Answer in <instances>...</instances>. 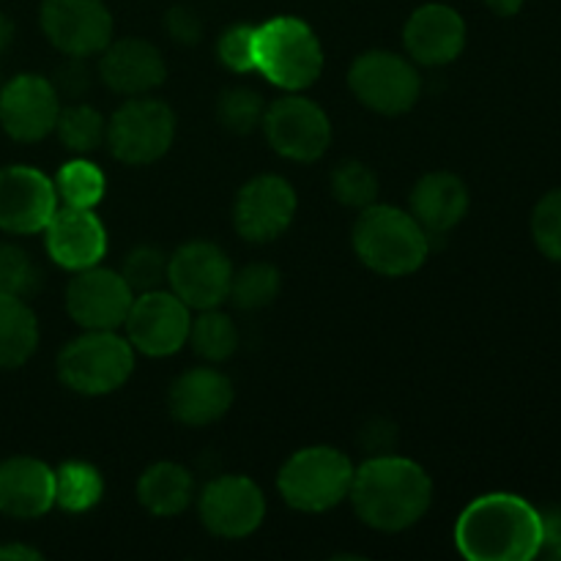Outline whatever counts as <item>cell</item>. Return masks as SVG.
Returning a JSON list of instances; mask_svg holds the SVG:
<instances>
[{"label":"cell","instance_id":"obj_1","mask_svg":"<svg viewBox=\"0 0 561 561\" xmlns=\"http://www.w3.org/2000/svg\"><path fill=\"white\" fill-rule=\"evenodd\" d=\"M455 546L471 561H529L542 553V515L515 493H485L460 513Z\"/></svg>","mask_w":561,"mask_h":561},{"label":"cell","instance_id":"obj_2","mask_svg":"<svg viewBox=\"0 0 561 561\" xmlns=\"http://www.w3.org/2000/svg\"><path fill=\"white\" fill-rule=\"evenodd\" d=\"M348 499L362 524L392 535L425 518L433 502V482L414 460L376 455L354 469Z\"/></svg>","mask_w":561,"mask_h":561},{"label":"cell","instance_id":"obj_3","mask_svg":"<svg viewBox=\"0 0 561 561\" xmlns=\"http://www.w3.org/2000/svg\"><path fill=\"white\" fill-rule=\"evenodd\" d=\"M351 241L356 257L381 277H405L420 272L431 255V236L398 206L373 203L362 208Z\"/></svg>","mask_w":561,"mask_h":561},{"label":"cell","instance_id":"obj_4","mask_svg":"<svg viewBox=\"0 0 561 561\" xmlns=\"http://www.w3.org/2000/svg\"><path fill=\"white\" fill-rule=\"evenodd\" d=\"M255 71L283 91H305L321 77L323 47L299 16H274L255 27Z\"/></svg>","mask_w":561,"mask_h":561},{"label":"cell","instance_id":"obj_5","mask_svg":"<svg viewBox=\"0 0 561 561\" xmlns=\"http://www.w3.org/2000/svg\"><path fill=\"white\" fill-rule=\"evenodd\" d=\"M351 482L354 463L327 444L294 453L277 477L283 502L299 513H329L348 499Z\"/></svg>","mask_w":561,"mask_h":561},{"label":"cell","instance_id":"obj_6","mask_svg":"<svg viewBox=\"0 0 561 561\" xmlns=\"http://www.w3.org/2000/svg\"><path fill=\"white\" fill-rule=\"evenodd\" d=\"M135 370V348L115 332H91L71 340L58 356L64 387L85 398H102L129 381Z\"/></svg>","mask_w":561,"mask_h":561},{"label":"cell","instance_id":"obj_7","mask_svg":"<svg viewBox=\"0 0 561 561\" xmlns=\"http://www.w3.org/2000/svg\"><path fill=\"white\" fill-rule=\"evenodd\" d=\"M175 140V113L162 99L131 96L107 118L110 153L118 162L140 168L153 164L170 151Z\"/></svg>","mask_w":561,"mask_h":561},{"label":"cell","instance_id":"obj_8","mask_svg":"<svg viewBox=\"0 0 561 561\" xmlns=\"http://www.w3.org/2000/svg\"><path fill=\"white\" fill-rule=\"evenodd\" d=\"M348 88L373 113L403 115L420 102L422 77L403 55L389 53V49H370L351 64Z\"/></svg>","mask_w":561,"mask_h":561},{"label":"cell","instance_id":"obj_9","mask_svg":"<svg viewBox=\"0 0 561 561\" xmlns=\"http://www.w3.org/2000/svg\"><path fill=\"white\" fill-rule=\"evenodd\" d=\"M263 135L290 162H318L332 146V121L312 99L283 96L263 110Z\"/></svg>","mask_w":561,"mask_h":561},{"label":"cell","instance_id":"obj_10","mask_svg":"<svg viewBox=\"0 0 561 561\" xmlns=\"http://www.w3.org/2000/svg\"><path fill=\"white\" fill-rule=\"evenodd\" d=\"M230 279L233 263L222 247L211 241H190L168 257L170 290L190 310L201 312L222 305L230 294Z\"/></svg>","mask_w":561,"mask_h":561},{"label":"cell","instance_id":"obj_11","mask_svg":"<svg viewBox=\"0 0 561 561\" xmlns=\"http://www.w3.org/2000/svg\"><path fill=\"white\" fill-rule=\"evenodd\" d=\"M126 340L140 354L162 359L181 351L190 340V307L173 290H146L137 294L124 321Z\"/></svg>","mask_w":561,"mask_h":561},{"label":"cell","instance_id":"obj_12","mask_svg":"<svg viewBox=\"0 0 561 561\" xmlns=\"http://www.w3.org/2000/svg\"><path fill=\"white\" fill-rule=\"evenodd\" d=\"M42 31L58 53L91 58L113 42V14L102 0H44Z\"/></svg>","mask_w":561,"mask_h":561},{"label":"cell","instance_id":"obj_13","mask_svg":"<svg viewBox=\"0 0 561 561\" xmlns=\"http://www.w3.org/2000/svg\"><path fill=\"white\" fill-rule=\"evenodd\" d=\"M135 301V290L124 274L113 268L91 266L75 272L66 288V310L71 321L91 332H115L124 327Z\"/></svg>","mask_w":561,"mask_h":561},{"label":"cell","instance_id":"obj_14","mask_svg":"<svg viewBox=\"0 0 561 561\" xmlns=\"http://www.w3.org/2000/svg\"><path fill=\"white\" fill-rule=\"evenodd\" d=\"M203 526L222 540L250 537L266 518L263 491L241 474H225L208 482L197 499Z\"/></svg>","mask_w":561,"mask_h":561},{"label":"cell","instance_id":"obj_15","mask_svg":"<svg viewBox=\"0 0 561 561\" xmlns=\"http://www.w3.org/2000/svg\"><path fill=\"white\" fill-rule=\"evenodd\" d=\"M296 192L283 175H255L236 195L233 222L241 239L252 244H268L294 225Z\"/></svg>","mask_w":561,"mask_h":561},{"label":"cell","instance_id":"obj_16","mask_svg":"<svg viewBox=\"0 0 561 561\" xmlns=\"http://www.w3.org/2000/svg\"><path fill=\"white\" fill-rule=\"evenodd\" d=\"M58 208V190L42 170L27 164L0 168V230L16 236L42 233Z\"/></svg>","mask_w":561,"mask_h":561},{"label":"cell","instance_id":"obj_17","mask_svg":"<svg viewBox=\"0 0 561 561\" xmlns=\"http://www.w3.org/2000/svg\"><path fill=\"white\" fill-rule=\"evenodd\" d=\"M60 96L53 80L16 75L0 88V126L16 142H38L55 131Z\"/></svg>","mask_w":561,"mask_h":561},{"label":"cell","instance_id":"obj_18","mask_svg":"<svg viewBox=\"0 0 561 561\" xmlns=\"http://www.w3.org/2000/svg\"><path fill=\"white\" fill-rule=\"evenodd\" d=\"M44 247L60 268L82 272L107 255V228L93 208L58 206L44 228Z\"/></svg>","mask_w":561,"mask_h":561},{"label":"cell","instance_id":"obj_19","mask_svg":"<svg viewBox=\"0 0 561 561\" xmlns=\"http://www.w3.org/2000/svg\"><path fill=\"white\" fill-rule=\"evenodd\" d=\"M466 20L447 3H425L405 20L403 47L416 64L449 66L466 49Z\"/></svg>","mask_w":561,"mask_h":561},{"label":"cell","instance_id":"obj_20","mask_svg":"<svg viewBox=\"0 0 561 561\" xmlns=\"http://www.w3.org/2000/svg\"><path fill=\"white\" fill-rule=\"evenodd\" d=\"M99 77L121 96H142L159 88L168 77V64L159 47L146 38H118L102 49Z\"/></svg>","mask_w":561,"mask_h":561},{"label":"cell","instance_id":"obj_21","mask_svg":"<svg viewBox=\"0 0 561 561\" xmlns=\"http://www.w3.org/2000/svg\"><path fill=\"white\" fill-rule=\"evenodd\" d=\"M233 383L214 367H192L181 373L168 394V409L186 427H206L222 420L233 405Z\"/></svg>","mask_w":561,"mask_h":561},{"label":"cell","instance_id":"obj_22","mask_svg":"<svg viewBox=\"0 0 561 561\" xmlns=\"http://www.w3.org/2000/svg\"><path fill=\"white\" fill-rule=\"evenodd\" d=\"M55 507V471L36 458L16 455L0 463V513L42 518Z\"/></svg>","mask_w":561,"mask_h":561},{"label":"cell","instance_id":"obj_23","mask_svg":"<svg viewBox=\"0 0 561 561\" xmlns=\"http://www.w3.org/2000/svg\"><path fill=\"white\" fill-rule=\"evenodd\" d=\"M469 186L455 173H427L414 184L409 197V214L427 236H444L463 222L469 214Z\"/></svg>","mask_w":561,"mask_h":561},{"label":"cell","instance_id":"obj_24","mask_svg":"<svg viewBox=\"0 0 561 561\" xmlns=\"http://www.w3.org/2000/svg\"><path fill=\"white\" fill-rule=\"evenodd\" d=\"M195 480L181 463L159 460L137 480V502L157 518H175L192 504Z\"/></svg>","mask_w":561,"mask_h":561},{"label":"cell","instance_id":"obj_25","mask_svg":"<svg viewBox=\"0 0 561 561\" xmlns=\"http://www.w3.org/2000/svg\"><path fill=\"white\" fill-rule=\"evenodd\" d=\"M38 345V321L20 296L0 294V370L22 367Z\"/></svg>","mask_w":561,"mask_h":561},{"label":"cell","instance_id":"obj_26","mask_svg":"<svg viewBox=\"0 0 561 561\" xmlns=\"http://www.w3.org/2000/svg\"><path fill=\"white\" fill-rule=\"evenodd\" d=\"M186 343H192L201 359L219 365V362H228L239 348V329L228 312L211 307V310H201V316L192 318Z\"/></svg>","mask_w":561,"mask_h":561},{"label":"cell","instance_id":"obj_27","mask_svg":"<svg viewBox=\"0 0 561 561\" xmlns=\"http://www.w3.org/2000/svg\"><path fill=\"white\" fill-rule=\"evenodd\" d=\"M55 131H58L60 142L69 148L77 157H88V153L99 151L107 137V118L99 113L91 104L75 102L69 107H60L58 121H55Z\"/></svg>","mask_w":561,"mask_h":561},{"label":"cell","instance_id":"obj_28","mask_svg":"<svg viewBox=\"0 0 561 561\" xmlns=\"http://www.w3.org/2000/svg\"><path fill=\"white\" fill-rule=\"evenodd\" d=\"M104 480L91 463L69 460L55 471V504L66 513H85L102 499Z\"/></svg>","mask_w":561,"mask_h":561},{"label":"cell","instance_id":"obj_29","mask_svg":"<svg viewBox=\"0 0 561 561\" xmlns=\"http://www.w3.org/2000/svg\"><path fill=\"white\" fill-rule=\"evenodd\" d=\"M283 290V277L272 263H247L244 268L233 272L230 279L228 299L233 301L239 310H263L272 305Z\"/></svg>","mask_w":561,"mask_h":561},{"label":"cell","instance_id":"obj_30","mask_svg":"<svg viewBox=\"0 0 561 561\" xmlns=\"http://www.w3.org/2000/svg\"><path fill=\"white\" fill-rule=\"evenodd\" d=\"M104 186H107L104 173L85 157L66 162L55 179V190L64 206L77 208H96L104 197Z\"/></svg>","mask_w":561,"mask_h":561},{"label":"cell","instance_id":"obj_31","mask_svg":"<svg viewBox=\"0 0 561 561\" xmlns=\"http://www.w3.org/2000/svg\"><path fill=\"white\" fill-rule=\"evenodd\" d=\"M263 96L247 85L228 88L217 99V121L230 135H252L263 121Z\"/></svg>","mask_w":561,"mask_h":561},{"label":"cell","instance_id":"obj_32","mask_svg":"<svg viewBox=\"0 0 561 561\" xmlns=\"http://www.w3.org/2000/svg\"><path fill=\"white\" fill-rule=\"evenodd\" d=\"M332 195L340 206L362 211L376 203L378 175L359 159H345L332 173Z\"/></svg>","mask_w":561,"mask_h":561},{"label":"cell","instance_id":"obj_33","mask_svg":"<svg viewBox=\"0 0 561 561\" xmlns=\"http://www.w3.org/2000/svg\"><path fill=\"white\" fill-rule=\"evenodd\" d=\"M531 239L548 261L561 263V186L537 201L531 211Z\"/></svg>","mask_w":561,"mask_h":561},{"label":"cell","instance_id":"obj_34","mask_svg":"<svg viewBox=\"0 0 561 561\" xmlns=\"http://www.w3.org/2000/svg\"><path fill=\"white\" fill-rule=\"evenodd\" d=\"M121 274L129 283L135 294H146V290H157L159 285L168 279V257L159 247H135L129 255L124 257Z\"/></svg>","mask_w":561,"mask_h":561},{"label":"cell","instance_id":"obj_35","mask_svg":"<svg viewBox=\"0 0 561 561\" xmlns=\"http://www.w3.org/2000/svg\"><path fill=\"white\" fill-rule=\"evenodd\" d=\"M38 279L42 274L25 250L14 244H0V294L25 299L38 288Z\"/></svg>","mask_w":561,"mask_h":561},{"label":"cell","instance_id":"obj_36","mask_svg":"<svg viewBox=\"0 0 561 561\" xmlns=\"http://www.w3.org/2000/svg\"><path fill=\"white\" fill-rule=\"evenodd\" d=\"M252 44H255V25H239L225 27L222 36L217 42V55L222 60L225 69H230L233 75H247V71H255V55H252Z\"/></svg>","mask_w":561,"mask_h":561},{"label":"cell","instance_id":"obj_37","mask_svg":"<svg viewBox=\"0 0 561 561\" xmlns=\"http://www.w3.org/2000/svg\"><path fill=\"white\" fill-rule=\"evenodd\" d=\"M164 33H168L175 44L192 47V44H197L203 38V20L197 16L195 9H190V5H173V9L164 14Z\"/></svg>","mask_w":561,"mask_h":561},{"label":"cell","instance_id":"obj_38","mask_svg":"<svg viewBox=\"0 0 561 561\" xmlns=\"http://www.w3.org/2000/svg\"><path fill=\"white\" fill-rule=\"evenodd\" d=\"M53 85L55 91H58V96L60 93L69 99L82 96V93L91 88V71H88L85 58H69V64H64L58 71H55Z\"/></svg>","mask_w":561,"mask_h":561},{"label":"cell","instance_id":"obj_39","mask_svg":"<svg viewBox=\"0 0 561 561\" xmlns=\"http://www.w3.org/2000/svg\"><path fill=\"white\" fill-rule=\"evenodd\" d=\"M542 515V553H551L561 546V504Z\"/></svg>","mask_w":561,"mask_h":561},{"label":"cell","instance_id":"obj_40","mask_svg":"<svg viewBox=\"0 0 561 561\" xmlns=\"http://www.w3.org/2000/svg\"><path fill=\"white\" fill-rule=\"evenodd\" d=\"M0 559H5V561H36V559H42V551H36V548L20 546V542H9V546H0Z\"/></svg>","mask_w":561,"mask_h":561},{"label":"cell","instance_id":"obj_41","mask_svg":"<svg viewBox=\"0 0 561 561\" xmlns=\"http://www.w3.org/2000/svg\"><path fill=\"white\" fill-rule=\"evenodd\" d=\"M526 0H485L488 9L496 16H515L520 9H524Z\"/></svg>","mask_w":561,"mask_h":561},{"label":"cell","instance_id":"obj_42","mask_svg":"<svg viewBox=\"0 0 561 561\" xmlns=\"http://www.w3.org/2000/svg\"><path fill=\"white\" fill-rule=\"evenodd\" d=\"M11 42H14V22H11V16H5L0 11V53H5L11 47Z\"/></svg>","mask_w":561,"mask_h":561},{"label":"cell","instance_id":"obj_43","mask_svg":"<svg viewBox=\"0 0 561 561\" xmlns=\"http://www.w3.org/2000/svg\"><path fill=\"white\" fill-rule=\"evenodd\" d=\"M548 557H551V559H559V561H561V546H559V548H553V551L548 553Z\"/></svg>","mask_w":561,"mask_h":561}]
</instances>
